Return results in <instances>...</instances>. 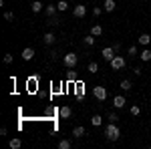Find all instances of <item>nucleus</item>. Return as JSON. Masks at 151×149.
Masks as SVG:
<instances>
[{
	"mask_svg": "<svg viewBox=\"0 0 151 149\" xmlns=\"http://www.w3.org/2000/svg\"><path fill=\"white\" fill-rule=\"evenodd\" d=\"M119 135H121V129L117 127V123H107V127H105V137H107V141H117L119 139Z\"/></svg>",
	"mask_w": 151,
	"mask_h": 149,
	"instance_id": "obj_1",
	"label": "nucleus"
},
{
	"mask_svg": "<svg viewBox=\"0 0 151 149\" xmlns=\"http://www.w3.org/2000/svg\"><path fill=\"white\" fill-rule=\"evenodd\" d=\"M77 63H79V57H77V53H67V55L63 57V65H65L67 69H73V67H77Z\"/></svg>",
	"mask_w": 151,
	"mask_h": 149,
	"instance_id": "obj_2",
	"label": "nucleus"
},
{
	"mask_svg": "<svg viewBox=\"0 0 151 149\" xmlns=\"http://www.w3.org/2000/svg\"><path fill=\"white\" fill-rule=\"evenodd\" d=\"M125 57H121V55H115V58L109 63V67H111V71H121V69H125Z\"/></svg>",
	"mask_w": 151,
	"mask_h": 149,
	"instance_id": "obj_3",
	"label": "nucleus"
},
{
	"mask_svg": "<svg viewBox=\"0 0 151 149\" xmlns=\"http://www.w3.org/2000/svg\"><path fill=\"white\" fill-rule=\"evenodd\" d=\"M101 57H103L107 63H111V60L115 58V48H113V46H105L103 50H101Z\"/></svg>",
	"mask_w": 151,
	"mask_h": 149,
	"instance_id": "obj_4",
	"label": "nucleus"
},
{
	"mask_svg": "<svg viewBox=\"0 0 151 149\" xmlns=\"http://www.w3.org/2000/svg\"><path fill=\"white\" fill-rule=\"evenodd\" d=\"M93 97L99 99V101H105L107 99V89L105 87H93Z\"/></svg>",
	"mask_w": 151,
	"mask_h": 149,
	"instance_id": "obj_5",
	"label": "nucleus"
},
{
	"mask_svg": "<svg viewBox=\"0 0 151 149\" xmlns=\"http://www.w3.org/2000/svg\"><path fill=\"white\" fill-rule=\"evenodd\" d=\"M73 14H75V18H85L87 16V6L85 4H77L73 8Z\"/></svg>",
	"mask_w": 151,
	"mask_h": 149,
	"instance_id": "obj_6",
	"label": "nucleus"
},
{
	"mask_svg": "<svg viewBox=\"0 0 151 149\" xmlns=\"http://www.w3.org/2000/svg\"><path fill=\"white\" fill-rule=\"evenodd\" d=\"M125 103H127V101H125V97H121V95L113 97V107H115V109H123Z\"/></svg>",
	"mask_w": 151,
	"mask_h": 149,
	"instance_id": "obj_7",
	"label": "nucleus"
},
{
	"mask_svg": "<svg viewBox=\"0 0 151 149\" xmlns=\"http://www.w3.org/2000/svg\"><path fill=\"white\" fill-rule=\"evenodd\" d=\"M22 58L24 60H32L35 58V48H30V46L22 48Z\"/></svg>",
	"mask_w": 151,
	"mask_h": 149,
	"instance_id": "obj_8",
	"label": "nucleus"
},
{
	"mask_svg": "<svg viewBox=\"0 0 151 149\" xmlns=\"http://www.w3.org/2000/svg\"><path fill=\"white\" fill-rule=\"evenodd\" d=\"M58 115H60L63 119H69L70 115H73V109H70L69 105H65V107H60V109H58Z\"/></svg>",
	"mask_w": 151,
	"mask_h": 149,
	"instance_id": "obj_9",
	"label": "nucleus"
},
{
	"mask_svg": "<svg viewBox=\"0 0 151 149\" xmlns=\"http://www.w3.org/2000/svg\"><path fill=\"white\" fill-rule=\"evenodd\" d=\"M115 8H117L115 0H105V2H103V10H105V12H113Z\"/></svg>",
	"mask_w": 151,
	"mask_h": 149,
	"instance_id": "obj_10",
	"label": "nucleus"
},
{
	"mask_svg": "<svg viewBox=\"0 0 151 149\" xmlns=\"http://www.w3.org/2000/svg\"><path fill=\"white\" fill-rule=\"evenodd\" d=\"M57 12H58L57 4H47V6H45V14H47V16H55Z\"/></svg>",
	"mask_w": 151,
	"mask_h": 149,
	"instance_id": "obj_11",
	"label": "nucleus"
},
{
	"mask_svg": "<svg viewBox=\"0 0 151 149\" xmlns=\"http://www.w3.org/2000/svg\"><path fill=\"white\" fill-rule=\"evenodd\" d=\"M55 40H57V36L52 35V32H45V36H42V42L45 45H55Z\"/></svg>",
	"mask_w": 151,
	"mask_h": 149,
	"instance_id": "obj_12",
	"label": "nucleus"
},
{
	"mask_svg": "<svg viewBox=\"0 0 151 149\" xmlns=\"http://www.w3.org/2000/svg\"><path fill=\"white\" fill-rule=\"evenodd\" d=\"M85 133H87V131H85V127H83V125H77L75 129H73V137H77V139L83 137Z\"/></svg>",
	"mask_w": 151,
	"mask_h": 149,
	"instance_id": "obj_13",
	"label": "nucleus"
},
{
	"mask_svg": "<svg viewBox=\"0 0 151 149\" xmlns=\"http://www.w3.org/2000/svg\"><path fill=\"white\" fill-rule=\"evenodd\" d=\"M139 57H141V60H143V63H149V60H151V48H143Z\"/></svg>",
	"mask_w": 151,
	"mask_h": 149,
	"instance_id": "obj_14",
	"label": "nucleus"
},
{
	"mask_svg": "<svg viewBox=\"0 0 151 149\" xmlns=\"http://www.w3.org/2000/svg\"><path fill=\"white\" fill-rule=\"evenodd\" d=\"M91 35L93 36H101L103 35V26H101V24H93V26H91Z\"/></svg>",
	"mask_w": 151,
	"mask_h": 149,
	"instance_id": "obj_15",
	"label": "nucleus"
},
{
	"mask_svg": "<svg viewBox=\"0 0 151 149\" xmlns=\"http://www.w3.org/2000/svg\"><path fill=\"white\" fill-rule=\"evenodd\" d=\"M8 145H10V149H20V145H22V141L18 137H12L10 141H8Z\"/></svg>",
	"mask_w": 151,
	"mask_h": 149,
	"instance_id": "obj_16",
	"label": "nucleus"
},
{
	"mask_svg": "<svg viewBox=\"0 0 151 149\" xmlns=\"http://www.w3.org/2000/svg\"><path fill=\"white\" fill-rule=\"evenodd\" d=\"M137 40H139V45H143V46H147L151 42V36L147 35V32H143V35L139 36V38H137Z\"/></svg>",
	"mask_w": 151,
	"mask_h": 149,
	"instance_id": "obj_17",
	"label": "nucleus"
},
{
	"mask_svg": "<svg viewBox=\"0 0 151 149\" xmlns=\"http://www.w3.org/2000/svg\"><path fill=\"white\" fill-rule=\"evenodd\" d=\"M57 8H58V12H65V10H69V0H58Z\"/></svg>",
	"mask_w": 151,
	"mask_h": 149,
	"instance_id": "obj_18",
	"label": "nucleus"
},
{
	"mask_svg": "<svg viewBox=\"0 0 151 149\" xmlns=\"http://www.w3.org/2000/svg\"><path fill=\"white\" fill-rule=\"evenodd\" d=\"M97 71H99V65H97V63H89V65H87V73H89V75H95V73H97Z\"/></svg>",
	"mask_w": 151,
	"mask_h": 149,
	"instance_id": "obj_19",
	"label": "nucleus"
},
{
	"mask_svg": "<svg viewBox=\"0 0 151 149\" xmlns=\"http://www.w3.org/2000/svg\"><path fill=\"white\" fill-rule=\"evenodd\" d=\"M119 87H121L123 91H129V89L133 87V83H131V81H129V79H123V81H121V83H119Z\"/></svg>",
	"mask_w": 151,
	"mask_h": 149,
	"instance_id": "obj_20",
	"label": "nucleus"
},
{
	"mask_svg": "<svg viewBox=\"0 0 151 149\" xmlns=\"http://www.w3.org/2000/svg\"><path fill=\"white\" fill-rule=\"evenodd\" d=\"M42 6H45V4H42L40 0H35V2L30 4V8H32V12H40V10H42Z\"/></svg>",
	"mask_w": 151,
	"mask_h": 149,
	"instance_id": "obj_21",
	"label": "nucleus"
},
{
	"mask_svg": "<svg viewBox=\"0 0 151 149\" xmlns=\"http://www.w3.org/2000/svg\"><path fill=\"white\" fill-rule=\"evenodd\" d=\"M91 123H93L95 127L103 125V117H101V115H93V117H91Z\"/></svg>",
	"mask_w": 151,
	"mask_h": 149,
	"instance_id": "obj_22",
	"label": "nucleus"
},
{
	"mask_svg": "<svg viewBox=\"0 0 151 149\" xmlns=\"http://www.w3.org/2000/svg\"><path fill=\"white\" fill-rule=\"evenodd\" d=\"M70 145H73V143H70L69 139H60V141H58V149H70Z\"/></svg>",
	"mask_w": 151,
	"mask_h": 149,
	"instance_id": "obj_23",
	"label": "nucleus"
},
{
	"mask_svg": "<svg viewBox=\"0 0 151 149\" xmlns=\"http://www.w3.org/2000/svg\"><path fill=\"white\" fill-rule=\"evenodd\" d=\"M95 40H97V38H95L93 35H89V36H85V38H83V42H85L87 46H93V45H95Z\"/></svg>",
	"mask_w": 151,
	"mask_h": 149,
	"instance_id": "obj_24",
	"label": "nucleus"
},
{
	"mask_svg": "<svg viewBox=\"0 0 151 149\" xmlns=\"http://www.w3.org/2000/svg\"><path fill=\"white\" fill-rule=\"evenodd\" d=\"M129 113L133 115V117H137V115H141V107H139V105H133V107L129 109Z\"/></svg>",
	"mask_w": 151,
	"mask_h": 149,
	"instance_id": "obj_25",
	"label": "nucleus"
},
{
	"mask_svg": "<svg viewBox=\"0 0 151 149\" xmlns=\"http://www.w3.org/2000/svg\"><path fill=\"white\" fill-rule=\"evenodd\" d=\"M48 24H50V26H58V24H60L57 14H55V16H48Z\"/></svg>",
	"mask_w": 151,
	"mask_h": 149,
	"instance_id": "obj_26",
	"label": "nucleus"
},
{
	"mask_svg": "<svg viewBox=\"0 0 151 149\" xmlns=\"http://www.w3.org/2000/svg\"><path fill=\"white\" fill-rule=\"evenodd\" d=\"M67 81H69V83H77V75H75V71H67Z\"/></svg>",
	"mask_w": 151,
	"mask_h": 149,
	"instance_id": "obj_27",
	"label": "nucleus"
},
{
	"mask_svg": "<svg viewBox=\"0 0 151 149\" xmlns=\"http://www.w3.org/2000/svg\"><path fill=\"white\" fill-rule=\"evenodd\" d=\"M129 57H139V48H137V46H129Z\"/></svg>",
	"mask_w": 151,
	"mask_h": 149,
	"instance_id": "obj_28",
	"label": "nucleus"
},
{
	"mask_svg": "<svg viewBox=\"0 0 151 149\" xmlns=\"http://www.w3.org/2000/svg\"><path fill=\"white\" fill-rule=\"evenodd\" d=\"M83 93H85V91H83V85H81V83H77V91H75L77 99H83Z\"/></svg>",
	"mask_w": 151,
	"mask_h": 149,
	"instance_id": "obj_29",
	"label": "nucleus"
},
{
	"mask_svg": "<svg viewBox=\"0 0 151 149\" xmlns=\"http://www.w3.org/2000/svg\"><path fill=\"white\" fill-rule=\"evenodd\" d=\"M107 119H109L111 123H117V121H119V115H117L115 111H113V113H109V115H107Z\"/></svg>",
	"mask_w": 151,
	"mask_h": 149,
	"instance_id": "obj_30",
	"label": "nucleus"
},
{
	"mask_svg": "<svg viewBox=\"0 0 151 149\" xmlns=\"http://www.w3.org/2000/svg\"><path fill=\"white\" fill-rule=\"evenodd\" d=\"M48 55H50V60H58V50H50Z\"/></svg>",
	"mask_w": 151,
	"mask_h": 149,
	"instance_id": "obj_31",
	"label": "nucleus"
},
{
	"mask_svg": "<svg viewBox=\"0 0 151 149\" xmlns=\"http://www.w3.org/2000/svg\"><path fill=\"white\" fill-rule=\"evenodd\" d=\"M4 63H6V65H10V63H12V55H10V53L4 55Z\"/></svg>",
	"mask_w": 151,
	"mask_h": 149,
	"instance_id": "obj_32",
	"label": "nucleus"
},
{
	"mask_svg": "<svg viewBox=\"0 0 151 149\" xmlns=\"http://www.w3.org/2000/svg\"><path fill=\"white\" fill-rule=\"evenodd\" d=\"M4 18L6 20H14V12H4Z\"/></svg>",
	"mask_w": 151,
	"mask_h": 149,
	"instance_id": "obj_33",
	"label": "nucleus"
},
{
	"mask_svg": "<svg viewBox=\"0 0 151 149\" xmlns=\"http://www.w3.org/2000/svg\"><path fill=\"white\" fill-rule=\"evenodd\" d=\"M101 12H103V8H99V6H95V8H93V14H95V16H101Z\"/></svg>",
	"mask_w": 151,
	"mask_h": 149,
	"instance_id": "obj_34",
	"label": "nucleus"
},
{
	"mask_svg": "<svg viewBox=\"0 0 151 149\" xmlns=\"http://www.w3.org/2000/svg\"><path fill=\"white\" fill-rule=\"evenodd\" d=\"M113 48H115V53H121V45H119V42H115V45H113Z\"/></svg>",
	"mask_w": 151,
	"mask_h": 149,
	"instance_id": "obj_35",
	"label": "nucleus"
},
{
	"mask_svg": "<svg viewBox=\"0 0 151 149\" xmlns=\"http://www.w3.org/2000/svg\"><path fill=\"white\" fill-rule=\"evenodd\" d=\"M133 73H135L137 77H141V67H135V69H133Z\"/></svg>",
	"mask_w": 151,
	"mask_h": 149,
	"instance_id": "obj_36",
	"label": "nucleus"
},
{
	"mask_svg": "<svg viewBox=\"0 0 151 149\" xmlns=\"http://www.w3.org/2000/svg\"><path fill=\"white\" fill-rule=\"evenodd\" d=\"M28 2H35V0H28Z\"/></svg>",
	"mask_w": 151,
	"mask_h": 149,
	"instance_id": "obj_37",
	"label": "nucleus"
}]
</instances>
